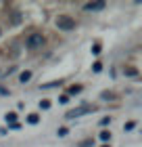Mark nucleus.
Instances as JSON below:
<instances>
[{
	"instance_id": "f257e3e1",
	"label": "nucleus",
	"mask_w": 142,
	"mask_h": 147,
	"mask_svg": "<svg viewBox=\"0 0 142 147\" xmlns=\"http://www.w3.org/2000/svg\"><path fill=\"white\" fill-rule=\"evenodd\" d=\"M44 42H46V38H44L42 34H31V36L27 38V49H31V51L42 49V46H44Z\"/></svg>"
},
{
	"instance_id": "f03ea898",
	"label": "nucleus",
	"mask_w": 142,
	"mask_h": 147,
	"mask_svg": "<svg viewBox=\"0 0 142 147\" xmlns=\"http://www.w3.org/2000/svg\"><path fill=\"white\" fill-rule=\"evenodd\" d=\"M57 28L59 30H73L75 28V21H73V17H69V15H61L57 19Z\"/></svg>"
},
{
	"instance_id": "7ed1b4c3",
	"label": "nucleus",
	"mask_w": 142,
	"mask_h": 147,
	"mask_svg": "<svg viewBox=\"0 0 142 147\" xmlns=\"http://www.w3.org/2000/svg\"><path fill=\"white\" fill-rule=\"evenodd\" d=\"M92 107L90 105H84V107H77V109H71V111H67V118L73 120V118H79V116H84V113H90Z\"/></svg>"
},
{
	"instance_id": "20e7f679",
	"label": "nucleus",
	"mask_w": 142,
	"mask_h": 147,
	"mask_svg": "<svg viewBox=\"0 0 142 147\" xmlns=\"http://www.w3.org/2000/svg\"><path fill=\"white\" fill-rule=\"evenodd\" d=\"M84 9L86 11H100V9H105V2H103V0H100V2H88Z\"/></svg>"
},
{
	"instance_id": "39448f33",
	"label": "nucleus",
	"mask_w": 142,
	"mask_h": 147,
	"mask_svg": "<svg viewBox=\"0 0 142 147\" xmlns=\"http://www.w3.org/2000/svg\"><path fill=\"white\" fill-rule=\"evenodd\" d=\"M29 78H31V71H23L21 76H19V80H21V82H27Z\"/></svg>"
},
{
	"instance_id": "423d86ee",
	"label": "nucleus",
	"mask_w": 142,
	"mask_h": 147,
	"mask_svg": "<svg viewBox=\"0 0 142 147\" xmlns=\"http://www.w3.org/2000/svg\"><path fill=\"white\" fill-rule=\"evenodd\" d=\"M38 120H40V116H36V113H31V116L27 118V122H29V124H38Z\"/></svg>"
},
{
	"instance_id": "0eeeda50",
	"label": "nucleus",
	"mask_w": 142,
	"mask_h": 147,
	"mask_svg": "<svg viewBox=\"0 0 142 147\" xmlns=\"http://www.w3.org/2000/svg\"><path fill=\"white\" fill-rule=\"evenodd\" d=\"M6 120H9V122H13V124H15V120H17V113H6Z\"/></svg>"
},
{
	"instance_id": "6e6552de",
	"label": "nucleus",
	"mask_w": 142,
	"mask_h": 147,
	"mask_svg": "<svg viewBox=\"0 0 142 147\" xmlns=\"http://www.w3.org/2000/svg\"><path fill=\"white\" fill-rule=\"evenodd\" d=\"M109 137H111V135H109L107 130H105V132H100V139H103V141H109Z\"/></svg>"
},
{
	"instance_id": "1a4fd4ad",
	"label": "nucleus",
	"mask_w": 142,
	"mask_h": 147,
	"mask_svg": "<svg viewBox=\"0 0 142 147\" xmlns=\"http://www.w3.org/2000/svg\"><path fill=\"white\" fill-rule=\"evenodd\" d=\"M92 53H94V55H98V53H100V44H94L92 46Z\"/></svg>"
},
{
	"instance_id": "9d476101",
	"label": "nucleus",
	"mask_w": 142,
	"mask_h": 147,
	"mask_svg": "<svg viewBox=\"0 0 142 147\" xmlns=\"http://www.w3.org/2000/svg\"><path fill=\"white\" fill-rule=\"evenodd\" d=\"M79 90H82V86H73V88H71L69 92H73V95H75V92H79Z\"/></svg>"
},
{
	"instance_id": "9b49d317",
	"label": "nucleus",
	"mask_w": 142,
	"mask_h": 147,
	"mask_svg": "<svg viewBox=\"0 0 142 147\" xmlns=\"http://www.w3.org/2000/svg\"><path fill=\"white\" fill-rule=\"evenodd\" d=\"M92 67H94V71H100V69H103V65H100V63H94Z\"/></svg>"
},
{
	"instance_id": "f8f14e48",
	"label": "nucleus",
	"mask_w": 142,
	"mask_h": 147,
	"mask_svg": "<svg viewBox=\"0 0 142 147\" xmlns=\"http://www.w3.org/2000/svg\"><path fill=\"white\" fill-rule=\"evenodd\" d=\"M40 105H42V107H44V109H48V107H50V101H42V103H40Z\"/></svg>"
},
{
	"instance_id": "ddd939ff",
	"label": "nucleus",
	"mask_w": 142,
	"mask_h": 147,
	"mask_svg": "<svg viewBox=\"0 0 142 147\" xmlns=\"http://www.w3.org/2000/svg\"><path fill=\"white\" fill-rule=\"evenodd\" d=\"M67 135V128H59V137H65Z\"/></svg>"
},
{
	"instance_id": "4468645a",
	"label": "nucleus",
	"mask_w": 142,
	"mask_h": 147,
	"mask_svg": "<svg viewBox=\"0 0 142 147\" xmlns=\"http://www.w3.org/2000/svg\"><path fill=\"white\" fill-rule=\"evenodd\" d=\"M105 147H107V145H105Z\"/></svg>"
}]
</instances>
